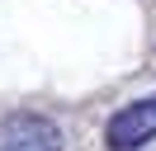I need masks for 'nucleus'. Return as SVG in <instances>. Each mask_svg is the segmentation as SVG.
Segmentation results:
<instances>
[{
  "label": "nucleus",
  "instance_id": "1",
  "mask_svg": "<svg viewBox=\"0 0 156 151\" xmlns=\"http://www.w3.org/2000/svg\"><path fill=\"white\" fill-rule=\"evenodd\" d=\"M147 142H156V90L123 104V109H114L109 123H104V146L109 151H142Z\"/></svg>",
  "mask_w": 156,
  "mask_h": 151
},
{
  "label": "nucleus",
  "instance_id": "2",
  "mask_svg": "<svg viewBox=\"0 0 156 151\" xmlns=\"http://www.w3.org/2000/svg\"><path fill=\"white\" fill-rule=\"evenodd\" d=\"M0 151H62V128L48 113H5L0 118Z\"/></svg>",
  "mask_w": 156,
  "mask_h": 151
}]
</instances>
